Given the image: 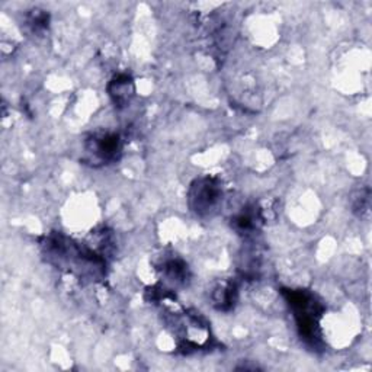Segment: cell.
Masks as SVG:
<instances>
[{"mask_svg":"<svg viewBox=\"0 0 372 372\" xmlns=\"http://www.w3.org/2000/svg\"><path fill=\"white\" fill-rule=\"evenodd\" d=\"M28 25L32 31H44L48 27V15L44 10L35 9L28 16Z\"/></svg>","mask_w":372,"mask_h":372,"instance_id":"8","label":"cell"},{"mask_svg":"<svg viewBox=\"0 0 372 372\" xmlns=\"http://www.w3.org/2000/svg\"><path fill=\"white\" fill-rule=\"evenodd\" d=\"M223 201V186L218 179L204 176L195 181L188 192L189 208L198 217H211L218 211Z\"/></svg>","mask_w":372,"mask_h":372,"instance_id":"2","label":"cell"},{"mask_svg":"<svg viewBox=\"0 0 372 372\" xmlns=\"http://www.w3.org/2000/svg\"><path fill=\"white\" fill-rule=\"evenodd\" d=\"M353 211L358 212L361 217L369 211V191L368 189L361 191L358 193V197L353 200Z\"/></svg>","mask_w":372,"mask_h":372,"instance_id":"9","label":"cell"},{"mask_svg":"<svg viewBox=\"0 0 372 372\" xmlns=\"http://www.w3.org/2000/svg\"><path fill=\"white\" fill-rule=\"evenodd\" d=\"M162 274L166 279L172 281L176 285H185L189 279V271L186 263L181 259H170L163 263Z\"/></svg>","mask_w":372,"mask_h":372,"instance_id":"7","label":"cell"},{"mask_svg":"<svg viewBox=\"0 0 372 372\" xmlns=\"http://www.w3.org/2000/svg\"><path fill=\"white\" fill-rule=\"evenodd\" d=\"M121 150L122 141L117 133H96L86 140L83 161L92 166L111 165L118 161Z\"/></svg>","mask_w":372,"mask_h":372,"instance_id":"3","label":"cell"},{"mask_svg":"<svg viewBox=\"0 0 372 372\" xmlns=\"http://www.w3.org/2000/svg\"><path fill=\"white\" fill-rule=\"evenodd\" d=\"M260 223H262L260 211H256V208H253L240 212L239 216L233 218L232 225L240 235H252L253 232H256Z\"/></svg>","mask_w":372,"mask_h":372,"instance_id":"6","label":"cell"},{"mask_svg":"<svg viewBox=\"0 0 372 372\" xmlns=\"http://www.w3.org/2000/svg\"><path fill=\"white\" fill-rule=\"evenodd\" d=\"M282 295L285 297L292 311L299 338L311 348L320 346V320L325 311L323 304L307 290H282Z\"/></svg>","mask_w":372,"mask_h":372,"instance_id":"1","label":"cell"},{"mask_svg":"<svg viewBox=\"0 0 372 372\" xmlns=\"http://www.w3.org/2000/svg\"><path fill=\"white\" fill-rule=\"evenodd\" d=\"M212 304L220 311H230L237 299V288L235 285V282H221L214 288L211 294Z\"/></svg>","mask_w":372,"mask_h":372,"instance_id":"5","label":"cell"},{"mask_svg":"<svg viewBox=\"0 0 372 372\" xmlns=\"http://www.w3.org/2000/svg\"><path fill=\"white\" fill-rule=\"evenodd\" d=\"M135 87L131 76L122 73L115 76L110 84H108V94L118 108H122V106L128 105L131 98L134 96Z\"/></svg>","mask_w":372,"mask_h":372,"instance_id":"4","label":"cell"}]
</instances>
